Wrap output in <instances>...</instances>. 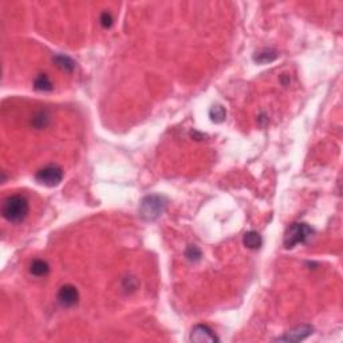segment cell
<instances>
[{"label": "cell", "mask_w": 343, "mask_h": 343, "mask_svg": "<svg viewBox=\"0 0 343 343\" xmlns=\"http://www.w3.org/2000/svg\"><path fill=\"white\" fill-rule=\"evenodd\" d=\"M191 341L192 342H219V338L216 337L213 330L207 324H196L191 331Z\"/></svg>", "instance_id": "52a82bcc"}, {"label": "cell", "mask_w": 343, "mask_h": 343, "mask_svg": "<svg viewBox=\"0 0 343 343\" xmlns=\"http://www.w3.org/2000/svg\"><path fill=\"white\" fill-rule=\"evenodd\" d=\"M30 212V204L27 198L21 194L8 196L1 205V214L10 223H21L24 221Z\"/></svg>", "instance_id": "6da1fadb"}, {"label": "cell", "mask_w": 343, "mask_h": 343, "mask_svg": "<svg viewBox=\"0 0 343 343\" xmlns=\"http://www.w3.org/2000/svg\"><path fill=\"white\" fill-rule=\"evenodd\" d=\"M185 256H187L189 262H198V260H201L203 253H201V249L198 247L189 246L187 248V251H185Z\"/></svg>", "instance_id": "9a60e30c"}, {"label": "cell", "mask_w": 343, "mask_h": 343, "mask_svg": "<svg viewBox=\"0 0 343 343\" xmlns=\"http://www.w3.org/2000/svg\"><path fill=\"white\" fill-rule=\"evenodd\" d=\"M276 58H278V54H276V51L271 50V48H263V50L257 51V53L253 55V60L262 64L271 63V62H273Z\"/></svg>", "instance_id": "30bf717a"}, {"label": "cell", "mask_w": 343, "mask_h": 343, "mask_svg": "<svg viewBox=\"0 0 343 343\" xmlns=\"http://www.w3.org/2000/svg\"><path fill=\"white\" fill-rule=\"evenodd\" d=\"M50 114L46 110L38 112L32 118V125L37 129H44L50 123Z\"/></svg>", "instance_id": "5bb4252c"}, {"label": "cell", "mask_w": 343, "mask_h": 343, "mask_svg": "<svg viewBox=\"0 0 343 343\" xmlns=\"http://www.w3.org/2000/svg\"><path fill=\"white\" fill-rule=\"evenodd\" d=\"M113 21H114V19H113L110 12H103L101 18H99V23H101V26L103 28H110L113 26Z\"/></svg>", "instance_id": "2e32d148"}, {"label": "cell", "mask_w": 343, "mask_h": 343, "mask_svg": "<svg viewBox=\"0 0 343 343\" xmlns=\"http://www.w3.org/2000/svg\"><path fill=\"white\" fill-rule=\"evenodd\" d=\"M314 331V328L310 324H302L289 330L284 334L283 337L276 338L275 341L278 342H300V341H305V338H308Z\"/></svg>", "instance_id": "8992f818"}, {"label": "cell", "mask_w": 343, "mask_h": 343, "mask_svg": "<svg viewBox=\"0 0 343 343\" xmlns=\"http://www.w3.org/2000/svg\"><path fill=\"white\" fill-rule=\"evenodd\" d=\"M243 244L248 249H259L263 244V237L256 230H249L243 237Z\"/></svg>", "instance_id": "ba28073f"}, {"label": "cell", "mask_w": 343, "mask_h": 343, "mask_svg": "<svg viewBox=\"0 0 343 343\" xmlns=\"http://www.w3.org/2000/svg\"><path fill=\"white\" fill-rule=\"evenodd\" d=\"M57 300L58 303L64 308H70L78 305L79 302V292L76 287H74L73 284H64L62 286L58 291L57 295Z\"/></svg>", "instance_id": "5b68a950"}, {"label": "cell", "mask_w": 343, "mask_h": 343, "mask_svg": "<svg viewBox=\"0 0 343 343\" xmlns=\"http://www.w3.org/2000/svg\"><path fill=\"white\" fill-rule=\"evenodd\" d=\"M166 198L160 194H149L142 198L139 205V216L146 221H154L164 213L166 208Z\"/></svg>", "instance_id": "7a4b0ae2"}, {"label": "cell", "mask_w": 343, "mask_h": 343, "mask_svg": "<svg viewBox=\"0 0 343 343\" xmlns=\"http://www.w3.org/2000/svg\"><path fill=\"white\" fill-rule=\"evenodd\" d=\"M63 169L58 165H47L39 169L35 174V180H37L40 185L44 187L54 188L58 187L59 184L63 180Z\"/></svg>", "instance_id": "277c9868"}, {"label": "cell", "mask_w": 343, "mask_h": 343, "mask_svg": "<svg viewBox=\"0 0 343 343\" xmlns=\"http://www.w3.org/2000/svg\"><path fill=\"white\" fill-rule=\"evenodd\" d=\"M314 233V229L305 223H294L286 230L283 244L286 248H294L298 244H303L310 239Z\"/></svg>", "instance_id": "3957f363"}, {"label": "cell", "mask_w": 343, "mask_h": 343, "mask_svg": "<svg viewBox=\"0 0 343 343\" xmlns=\"http://www.w3.org/2000/svg\"><path fill=\"white\" fill-rule=\"evenodd\" d=\"M225 117H227V112H225V109L221 106V105H214V106L210 107V110H209V118H210L212 122H224Z\"/></svg>", "instance_id": "4fadbf2b"}, {"label": "cell", "mask_w": 343, "mask_h": 343, "mask_svg": "<svg viewBox=\"0 0 343 343\" xmlns=\"http://www.w3.org/2000/svg\"><path fill=\"white\" fill-rule=\"evenodd\" d=\"M53 62L58 69H60L62 71H66V73H71L75 69V62L70 57H67V55H62V54L55 55L53 58Z\"/></svg>", "instance_id": "9c48e42d"}, {"label": "cell", "mask_w": 343, "mask_h": 343, "mask_svg": "<svg viewBox=\"0 0 343 343\" xmlns=\"http://www.w3.org/2000/svg\"><path fill=\"white\" fill-rule=\"evenodd\" d=\"M30 272L34 276H38V278H42V276H46L48 272H50V266L47 264V262L44 260H40V259H37L31 263L30 266Z\"/></svg>", "instance_id": "8fae6325"}, {"label": "cell", "mask_w": 343, "mask_h": 343, "mask_svg": "<svg viewBox=\"0 0 343 343\" xmlns=\"http://www.w3.org/2000/svg\"><path fill=\"white\" fill-rule=\"evenodd\" d=\"M34 89L37 91H51L54 89L53 82L47 74H39L34 80Z\"/></svg>", "instance_id": "7c38bea8"}]
</instances>
